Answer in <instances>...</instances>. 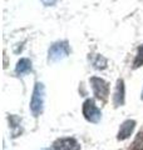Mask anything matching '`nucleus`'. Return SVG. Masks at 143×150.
Masks as SVG:
<instances>
[{
  "label": "nucleus",
  "instance_id": "obj_1",
  "mask_svg": "<svg viewBox=\"0 0 143 150\" xmlns=\"http://www.w3.org/2000/svg\"><path fill=\"white\" fill-rule=\"evenodd\" d=\"M45 99V88L41 83H36L33 90V95L30 99V111L34 116H39L44 108Z\"/></svg>",
  "mask_w": 143,
  "mask_h": 150
},
{
  "label": "nucleus",
  "instance_id": "obj_2",
  "mask_svg": "<svg viewBox=\"0 0 143 150\" xmlns=\"http://www.w3.org/2000/svg\"><path fill=\"white\" fill-rule=\"evenodd\" d=\"M90 85H92V90L95 98L102 101H106L109 96V84L102 78L93 76L90 78Z\"/></svg>",
  "mask_w": 143,
  "mask_h": 150
},
{
  "label": "nucleus",
  "instance_id": "obj_3",
  "mask_svg": "<svg viewBox=\"0 0 143 150\" xmlns=\"http://www.w3.org/2000/svg\"><path fill=\"white\" fill-rule=\"evenodd\" d=\"M82 112H83L84 118L87 119L89 123L97 124L102 119V111L98 109V106L95 105V103H94L93 99H87L83 103Z\"/></svg>",
  "mask_w": 143,
  "mask_h": 150
},
{
  "label": "nucleus",
  "instance_id": "obj_4",
  "mask_svg": "<svg viewBox=\"0 0 143 150\" xmlns=\"http://www.w3.org/2000/svg\"><path fill=\"white\" fill-rule=\"evenodd\" d=\"M69 45L68 41H58V43H54L53 45L49 48L48 51V55H49V62H59V60H63L64 58L69 55Z\"/></svg>",
  "mask_w": 143,
  "mask_h": 150
},
{
  "label": "nucleus",
  "instance_id": "obj_5",
  "mask_svg": "<svg viewBox=\"0 0 143 150\" xmlns=\"http://www.w3.org/2000/svg\"><path fill=\"white\" fill-rule=\"evenodd\" d=\"M51 150H79V144L73 138L59 139L53 144Z\"/></svg>",
  "mask_w": 143,
  "mask_h": 150
},
{
  "label": "nucleus",
  "instance_id": "obj_6",
  "mask_svg": "<svg viewBox=\"0 0 143 150\" xmlns=\"http://www.w3.org/2000/svg\"><path fill=\"white\" fill-rule=\"evenodd\" d=\"M134 128H136V121L134 120L128 119L126 121H123L122 125H121V128H119L117 139L118 140H126V139H128L131 137V134L133 133Z\"/></svg>",
  "mask_w": 143,
  "mask_h": 150
},
{
  "label": "nucleus",
  "instance_id": "obj_7",
  "mask_svg": "<svg viewBox=\"0 0 143 150\" xmlns=\"http://www.w3.org/2000/svg\"><path fill=\"white\" fill-rule=\"evenodd\" d=\"M113 101H114V105L116 106H122L124 104V81H123L122 79H119L117 81Z\"/></svg>",
  "mask_w": 143,
  "mask_h": 150
},
{
  "label": "nucleus",
  "instance_id": "obj_8",
  "mask_svg": "<svg viewBox=\"0 0 143 150\" xmlns=\"http://www.w3.org/2000/svg\"><path fill=\"white\" fill-rule=\"evenodd\" d=\"M29 71H31V62L29 59H26V58L20 59L16 63L15 73L18 75H24V74H28Z\"/></svg>",
  "mask_w": 143,
  "mask_h": 150
},
{
  "label": "nucleus",
  "instance_id": "obj_9",
  "mask_svg": "<svg viewBox=\"0 0 143 150\" xmlns=\"http://www.w3.org/2000/svg\"><path fill=\"white\" fill-rule=\"evenodd\" d=\"M139 67H143V44L138 48V51H137V55L134 58V62H133V68L137 69Z\"/></svg>",
  "mask_w": 143,
  "mask_h": 150
},
{
  "label": "nucleus",
  "instance_id": "obj_10",
  "mask_svg": "<svg viewBox=\"0 0 143 150\" xmlns=\"http://www.w3.org/2000/svg\"><path fill=\"white\" fill-rule=\"evenodd\" d=\"M132 150H143V133H139L136 137L132 144Z\"/></svg>",
  "mask_w": 143,
  "mask_h": 150
},
{
  "label": "nucleus",
  "instance_id": "obj_11",
  "mask_svg": "<svg viewBox=\"0 0 143 150\" xmlns=\"http://www.w3.org/2000/svg\"><path fill=\"white\" fill-rule=\"evenodd\" d=\"M93 65H94L95 69H104L107 67V60L104 59L102 55H98L97 59L93 62Z\"/></svg>",
  "mask_w": 143,
  "mask_h": 150
},
{
  "label": "nucleus",
  "instance_id": "obj_12",
  "mask_svg": "<svg viewBox=\"0 0 143 150\" xmlns=\"http://www.w3.org/2000/svg\"><path fill=\"white\" fill-rule=\"evenodd\" d=\"M142 99H143V91H142Z\"/></svg>",
  "mask_w": 143,
  "mask_h": 150
},
{
  "label": "nucleus",
  "instance_id": "obj_13",
  "mask_svg": "<svg viewBox=\"0 0 143 150\" xmlns=\"http://www.w3.org/2000/svg\"><path fill=\"white\" fill-rule=\"evenodd\" d=\"M41 150H48V149H41Z\"/></svg>",
  "mask_w": 143,
  "mask_h": 150
}]
</instances>
